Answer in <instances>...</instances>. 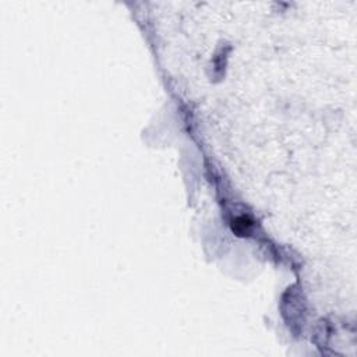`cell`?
I'll return each mask as SVG.
<instances>
[{
	"instance_id": "6da1fadb",
	"label": "cell",
	"mask_w": 357,
	"mask_h": 357,
	"mask_svg": "<svg viewBox=\"0 0 357 357\" xmlns=\"http://www.w3.org/2000/svg\"><path fill=\"white\" fill-rule=\"evenodd\" d=\"M253 227V221L247 217H239L236 218L232 223L233 232L237 236H247Z\"/></svg>"
}]
</instances>
